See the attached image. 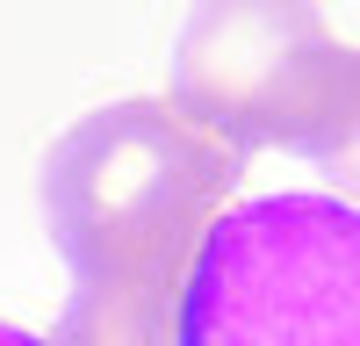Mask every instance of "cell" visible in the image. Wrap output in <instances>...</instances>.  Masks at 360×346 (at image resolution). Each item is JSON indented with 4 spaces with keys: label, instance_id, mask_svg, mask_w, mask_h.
<instances>
[{
    "label": "cell",
    "instance_id": "obj_1",
    "mask_svg": "<svg viewBox=\"0 0 360 346\" xmlns=\"http://www.w3.org/2000/svg\"><path fill=\"white\" fill-rule=\"evenodd\" d=\"M245 173V152L173 101H108L51 144L44 224L72 281H188L202 231Z\"/></svg>",
    "mask_w": 360,
    "mask_h": 346
},
{
    "label": "cell",
    "instance_id": "obj_2",
    "mask_svg": "<svg viewBox=\"0 0 360 346\" xmlns=\"http://www.w3.org/2000/svg\"><path fill=\"white\" fill-rule=\"evenodd\" d=\"M353 101V51L317 0H195L173 51V108L231 152L339 159Z\"/></svg>",
    "mask_w": 360,
    "mask_h": 346
},
{
    "label": "cell",
    "instance_id": "obj_3",
    "mask_svg": "<svg viewBox=\"0 0 360 346\" xmlns=\"http://www.w3.org/2000/svg\"><path fill=\"white\" fill-rule=\"evenodd\" d=\"M360 224L339 195H259L202 231L180 346H360Z\"/></svg>",
    "mask_w": 360,
    "mask_h": 346
},
{
    "label": "cell",
    "instance_id": "obj_4",
    "mask_svg": "<svg viewBox=\"0 0 360 346\" xmlns=\"http://www.w3.org/2000/svg\"><path fill=\"white\" fill-rule=\"evenodd\" d=\"M44 346H180V288H166V281H79Z\"/></svg>",
    "mask_w": 360,
    "mask_h": 346
},
{
    "label": "cell",
    "instance_id": "obj_5",
    "mask_svg": "<svg viewBox=\"0 0 360 346\" xmlns=\"http://www.w3.org/2000/svg\"><path fill=\"white\" fill-rule=\"evenodd\" d=\"M0 346H44V339H29L22 325H8V317H0Z\"/></svg>",
    "mask_w": 360,
    "mask_h": 346
}]
</instances>
